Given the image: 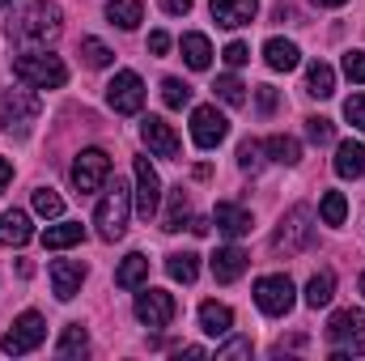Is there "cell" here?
I'll use <instances>...</instances> for the list:
<instances>
[{"label": "cell", "mask_w": 365, "mask_h": 361, "mask_svg": "<svg viewBox=\"0 0 365 361\" xmlns=\"http://www.w3.org/2000/svg\"><path fill=\"white\" fill-rule=\"evenodd\" d=\"M187 230H191V234H208V221H204V217H191Z\"/></svg>", "instance_id": "obj_48"}, {"label": "cell", "mask_w": 365, "mask_h": 361, "mask_svg": "<svg viewBox=\"0 0 365 361\" xmlns=\"http://www.w3.org/2000/svg\"><path fill=\"white\" fill-rule=\"evenodd\" d=\"M314 4H323V9H340L344 0H314Z\"/></svg>", "instance_id": "obj_50"}, {"label": "cell", "mask_w": 365, "mask_h": 361, "mask_svg": "<svg viewBox=\"0 0 365 361\" xmlns=\"http://www.w3.org/2000/svg\"><path fill=\"white\" fill-rule=\"evenodd\" d=\"M158 204H162V179L149 166V158H136V213L149 221L158 213Z\"/></svg>", "instance_id": "obj_14"}, {"label": "cell", "mask_w": 365, "mask_h": 361, "mask_svg": "<svg viewBox=\"0 0 365 361\" xmlns=\"http://www.w3.org/2000/svg\"><path fill=\"white\" fill-rule=\"evenodd\" d=\"M319 217H323L327 225H344V217H349V200H344V191H327V195L319 200Z\"/></svg>", "instance_id": "obj_33"}, {"label": "cell", "mask_w": 365, "mask_h": 361, "mask_svg": "<svg viewBox=\"0 0 365 361\" xmlns=\"http://www.w3.org/2000/svg\"><path fill=\"white\" fill-rule=\"evenodd\" d=\"M43 336H47V323H43V315H34V310H26L4 336H0V349L9 353V357H21V353H34L38 345H43Z\"/></svg>", "instance_id": "obj_7"}, {"label": "cell", "mask_w": 365, "mask_h": 361, "mask_svg": "<svg viewBox=\"0 0 365 361\" xmlns=\"http://www.w3.org/2000/svg\"><path fill=\"white\" fill-rule=\"evenodd\" d=\"M162 9L175 13V17H182V13H191V0H162Z\"/></svg>", "instance_id": "obj_46"}, {"label": "cell", "mask_w": 365, "mask_h": 361, "mask_svg": "<svg viewBox=\"0 0 365 361\" xmlns=\"http://www.w3.org/2000/svg\"><path fill=\"white\" fill-rule=\"evenodd\" d=\"M259 153H264L259 141H242V145H238V166H242V171H259V166H264Z\"/></svg>", "instance_id": "obj_40"}, {"label": "cell", "mask_w": 365, "mask_h": 361, "mask_svg": "<svg viewBox=\"0 0 365 361\" xmlns=\"http://www.w3.org/2000/svg\"><path fill=\"white\" fill-rule=\"evenodd\" d=\"M149 51H153V56H166V51H170V34H166V30H153V34H149Z\"/></svg>", "instance_id": "obj_45"}, {"label": "cell", "mask_w": 365, "mask_h": 361, "mask_svg": "<svg viewBox=\"0 0 365 361\" xmlns=\"http://www.w3.org/2000/svg\"><path fill=\"white\" fill-rule=\"evenodd\" d=\"M336 175L340 179H361L365 175V145L361 141H344L336 149Z\"/></svg>", "instance_id": "obj_21"}, {"label": "cell", "mask_w": 365, "mask_h": 361, "mask_svg": "<svg viewBox=\"0 0 365 361\" xmlns=\"http://www.w3.org/2000/svg\"><path fill=\"white\" fill-rule=\"evenodd\" d=\"M212 225H217L225 238H242V234H251V213H247L242 204H217Z\"/></svg>", "instance_id": "obj_19"}, {"label": "cell", "mask_w": 365, "mask_h": 361, "mask_svg": "<svg viewBox=\"0 0 365 361\" xmlns=\"http://www.w3.org/2000/svg\"><path fill=\"white\" fill-rule=\"evenodd\" d=\"M106 17H110V26H119V30H136L140 17H145V9H140V0H110V4H106Z\"/></svg>", "instance_id": "obj_25"}, {"label": "cell", "mask_w": 365, "mask_h": 361, "mask_svg": "<svg viewBox=\"0 0 365 361\" xmlns=\"http://www.w3.org/2000/svg\"><path fill=\"white\" fill-rule=\"evenodd\" d=\"M251 336H234V340H225L221 349H217V361H234V357H251Z\"/></svg>", "instance_id": "obj_39"}, {"label": "cell", "mask_w": 365, "mask_h": 361, "mask_svg": "<svg viewBox=\"0 0 365 361\" xmlns=\"http://www.w3.org/2000/svg\"><path fill=\"white\" fill-rule=\"evenodd\" d=\"M106 102L115 115H136L145 106V81L136 73H115V81L106 86Z\"/></svg>", "instance_id": "obj_10"}, {"label": "cell", "mask_w": 365, "mask_h": 361, "mask_svg": "<svg viewBox=\"0 0 365 361\" xmlns=\"http://www.w3.org/2000/svg\"><path fill=\"white\" fill-rule=\"evenodd\" d=\"M264 149L272 153V162H284V166H297L302 162V145L293 141V136H284V132H276L264 141Z\"/></svg>", "instance_id": "obj_29"}, {"label": "cell", "mask_w": 365, "mask_h": 361, "mask_svg": "<svg viewBox=\"0 0 365 361\" xmlns=\"http://www.w3.org/2000/svg\"><path fill=\"white\" fill-rule=\"evenodd\" d=\"M344 119H349L353 128H365V93H353V98L344 102Z\"/></svg>", "instance_id": "obj_42"}, {"label": "cell", "mask_w": 365, "mask_h": 361, "mask_svg": "<svg viewBox=\"0 0 365 361\" xmlns=\"http://www.w3.org/2000/svg\"><path fill=\"white\" fill-rule=\"evenodd\" d=\"M38 111H43V106H38L34 93H26V90H4L0 93V128H4V132H17V136H21V132L38 119Z\"/></svg>", "instance_id": "obj_6"}, {"label": "cell", "mask_w": 365, "mask_h": 361, "mask_svg": "<svg viewBox=\"0 0 365 361\" xmlns=\"http://www.w3.org/2000/svg\"><path fill=\"white\" fill-rule=\"evenodd\" d=\"M0 4H9V0H0Z\"/></svg>", "instance_id": "obj_52"}, {"label": "cell", "mask_w": 365, "mask_h": 361, "mask_svg": "<svg viewBox=\"0 0 365 361\" xmlns=\"http://www.w3.org/2000/svg\"><path fill=\"white\" fill-rule=\"evenodd\" d=\"M212 93H217L221 102H230V106H242V102H247V86H242L238 77H230V73H225V77H217Z\"/></svg>", "instance_id": "obj_35"}, {"label": "cell", "mask_w": 365, "mask_h": 361, "mask_svg": "<svg viewBox=\"0 0 365 361\" xmlns=\"http://www.w3.org/2000/svg\"><path fill=\"white\" fill-rule=\"evenodd\" d=\"M255 98H259V111H264V115H272V111H276V102H280L272 86H259V90H255Z\"/></svg>", "instance_id": "obj_44"}, {"label": "cell", "mask_w": 365, "mask_h": 361, "mask_svg": "<svg viewBox=\"0 0 365 361\" xmlns=\"http://www.w3.org/2000/svg\"><path fill=\"white\" fill-rule=\"evenodd\" d=\"M149 280V260L140 255V251H132L123 264H119V272H115V285L119 289H136V285H145Z\"/></svg>", "instance_id": "obj_24"}, {"label": "cell", "mask_w": 365, "mask_h": 361, "mask_svg": "<svg viewBox=\"0 0 365 361\" xmlns=\"http://www.w3.org/2000/svg\"><path fill=\"white\" fill-rule=\"evenodd\" d=\"M60 9L51 4V0H34L26 13H21V21H17V34L21 39H30V43H51L56 34H60Z\"/></svg>", "instance_id": "obj_5"}, {"label": "cell", "mask_w": 365, "mask_h": 361, "mask_svg": "<svg viewBox=\"0 0 365 361\" xmlns=\"http://www.w3.org/2000/svg\"><path fill=\"white\" fill-rule=\"evenodd\" d=\"M182 221H191V200H187V191H182V187H175V191H170V208H166L162 230H166V234H175V230H182Z\"/></svg>", "instance_id": "obj_30"}, {"label": "cell", "mask_w": 365, "mask_h": 361, "mask_svg": "<svg viewBox=\"0 0 365 361\" xmlns=\"http://www.w3.org/2000/svg\"><path fill=\"white\" fill-rule=\"evenodd\" d=\"M182 357H195V361H200V357H208V353H204L200 345H187V349H182Z\"/></svg>", "instance_id": "obj_49"}, {"label": "cell", "mask_w": 365, "mask_h": 361, "mask_svg": "<svg viewBox=\"0 0 365 361\" xmlns=\"http://www.w3.org/2000/svg\"><path fill=\"white\" fill-rule=\"evenodd\" d=\"M331 293H336V276L331 272H314L310 276V285H306V306H327L331 302Z\"/></svg>", "instance_id": "obj_31"}, {"label": "cell", "mask_w": 365, "mask_h": 361, "mask_svg": "<svg viewBox=\"0 0 365 361\" xmlns=\"http://www.w3.org/2000/svg\"><path fill=\"white\" fill-rule=\"evenodd\" d=\"M182 60L195 68V73H204L208 64H212V47H208V39L204 34H182Z\"/></svg>", "instance_id": "obj_26"}, {"label": "cell", "mask_w": 365, "mask_h": 361, "mask_svg": "<svg viewBox=\"0 0 365 361\" xmlns=\"http://www.w3.org/2000/svg\"><path fill=\"white\" fill-rule=\"evenodd\" d=\"M306 93H314V98H331V93H336V73H331V64L314 60V64L306 68Z\"/></svg>", "instance_id": "obj_27"}, {"label": "cell", "mask_w": 365, "mask_h": 361, "mask_svg": "<svg viewBox=\"0 0 365 361\" xmlns=\"http://www.w3.org/2000/svg\"><path fill=\"white\" fill-rule=\"evenodd\" d=\"M81 56H86L90 68H106V64L115 60V51H110L106 43H98V39H81Z\"/></svg>", "instance_id": "obj_36"}, {"label": "cell", "mask_w": 365, "mask_h": 361, "mask_svg": "<svg viewBox=\"0 0 365 361\" xmlns=\"http://www.w3.org/2000/svg\"><path fill=\"white\" fill-rule=\"evenodd\" d=\"M306 136H310L314 145H331L336 128H331V119H323V115H310V119H306Z\"/></svg>", "instance_id": "obj_38"}, {"label": "cell", "mask_w": 365, "mask_h": 361, "mask_svg": "<svg viewBox=\"0 0 365 361\" xmlns=\"http://www.w3.org/2000/svg\"><path fill=\"white\" fill-rule=\"evenodd\" d=\"M162 102H166L170 111H182V106L191 102V86L179 81V77H166V81H162Z\"/></svg>", "instance_id": "obj_34"}, {"label": "cell", "mask_w": 365, "mask_h": 361, "mask_svg": "<svg viewBox=\"0 0 365 361\" xmlns=\"http://www.w3.org/2000/svg\"><path fill=\"white\" fill-rule=\"evenodd\" d=\"M327 340L336 345V361L365 353V310H336L327 323Z\"/></svg>", "instance_id": "obj_4"}, {"label": "cell", "mask_w": 365, "mask_h": 361, "mask_svg": "<svg viewBox=\"0 0 365 361\" xmlns=\"http://www.w3.org/2000/svg\"><path fill=\"white\" fill-rule=\"evenodd\" d=\"M30 238H34V225H30V217L21 208L0 213V247H26Z\"/></svg>", "instance_id": "obj_17"}, {"label": "cell", "mask_w": 365, "mask_h": 361, "mask_svg": "<svg viewBox=\"0 0 365 361\" xmlns=\"http://www.w3.org/2000/svg\"><path fill=\"white\" fill-rule=\"evenodd\" d=\"M166 272H170V280L191 285V280H195V272H200V255H195V251H175V255L166 260Z\"/></svg>", "instance_id": "obj_32"}, {"label": "cell", "mask_w": 365, "mask_h": 361, "mask_svg": "<svg viewBox=\"0 0 365 361\" xmlns=\"http://www.w3.org/2000/svg\"><path fill=\"white\" fill-rule=\"evenodd\" d=\"M293 280L289 276H259L255 280V306L264 310V315H272V319H280V315H289L293 310Z\"/></svg>", "instance_id": "obj_8"}, {"label": "cell", "mask_w": 365, "mask_h": 361, "mask_svg": "<svg viewBox=\"0 0 365 361\" xmlns=\"http://www.w3.org/2000/svg\"><path fill=\"white\" fill-rule=\"evenodd\" d=\"M140 136H145V145H149L158 158H175V162H179L182 145H179V136H175V128H170L162 115H145V119H140Z\"/></svg>", "instance_id": "obj_13"}, {"label": "cell", "mask_w": 365, "mask_h": 361, "mask_svg": "<svg viewBox=\"0 0 365 361\" xmlns=\"http://www.w3.org/2000/svg\"><path fill=\"white\" fill-rule=\"evenodd\" d=\"M200 327H204L208 336H230V332H234V310H230L225 302H204V306H200Z\"/></svg>", "instance_id": "obj_20"}, {"label": "cell", "mask_w": 365, "mask_h": 361, "mask_svg": "<svg viewBox=\"0 0 365 361\" xmlns=\"http://www.w3.org/2000/svg\"><path fill=\"white\" fill-rule=\"evenodd\" d=\"M81 280H86V264H77V260H56L51 264V289H56L60 302H73L81 293Z\"/></svg>", "instance_id": "obj_16"}, {"label": "cell", "mask_w": 365, "mask_h": 361, "mask_svg": "<svg viewBox=\"0 0 365 361\" xmlns=\"http://www.w3.org/2000/svg\"><path fill=\"white\" fill-rule=\"evenodd\" d=\"M212 9V21L225 26V30H238V26H251L255 13H259V0H208Z\"/></svg>", "instance_id": "obj_15"}, {"label": "cell", "mask_w": 365, "mask_h": 361, "mask_svg": "<svg viewBox=\"0 0 365 361\" xmlns=\"http://www.w3.org/2000/svg\"><path fill=\"white\" fill-rule=\"evenodd\" d=\"M9 183H13V162H9V158H0V191H4Z\"/></svg>", "instance_id": "obj_47"}, {"label": "cell", "mask_w": 365, "mask_h": 361, "mask_svg": "<svg viewBox=\"0 0 365 361\" xmlns=\"http://www.w3.org/2000/svg\"><path fill=\"white\" fill-rule=\"evenodd\" d=\"M221 56H225V64H230V68H242V64L251 60V47H247V43H230Z\"/></svg>", "instance_id": "obj_43"}, {"label": "cell", "mask_w": 365, "mask_h": 361, "mask_svg": "<svg viewBox=\"0 0 365 361\" xmlns=\"http://www.w3.org/2000/svg\"><path fill=\"white\" fill-rule=\"evenodd\" d=\"M264 60H268V68H276V73H289V68H297L302 51H297V43H289V39H268V43H264Z\"/></svg>", "instance_id": "obj_22"}, {"label": "cell", "mask_w": 365, "mask_h": 361, "mask_svg": "<svg viewBox=\"0 0 365 361\" xmlns=\"http://www.w3.org/2000/svg\"><path fill=\"white\" fill-rule=\"evenodd\" d=\"M106 179H110V158L102 149H81L77 162H73V187L81 195H90L98 187H106Z\"/></svg>", "instance_id": "obj_9"}, {"label": "cell", "mask_w": 365, "mask_h": 361, "mask_svg": "<svg viewBox=\"0 0 365 361\" xmlns=\"http://www.w3.org/2000/svg\"><path fill=\"white\" fill-rule=\"evenodd\" d=\"M13 77L30 90H60L68 81V68L60 56H47V51H30V56H17L13 60Z\"/></svg>", "instance_id": "obj_1"}, {"label": "cell", "mask_w": 365, "mask_h": 361, "mask_svg": "<svg viewBox=\"0 0 365 361\" xmlns=\"http://www.w3.org/2000/svg\"><path fill=\"white\" fill-rule=\"evenodd\" d=\"M175 310H179V302H175V293H166V289H145V293L136 298V319H140L145 327H166V323L175 319Z\"/></svg>", "instance_id": "obj_12"}, {"label": "cell", "mask_w": 365, "mask_h": 361, "mask_svg": "<svg viewBox=\"0 0 365 361\" xmlns=\"http://www.w3.org/2000/svg\"><path fill=\"white\" fill-rule=\"evenodd\" d=\"M225 136H230V123H225V115L217 106H195L191 111V141L200 149H217Z\"/></svg>", "instance_id": "obj_11"}, {"label": "cell", "mask_w": 365, "mask_h": 361, "mask_svg": "<svg viewBox=\"0 0 365 361\" xmlns=\"http://www.w3.org/2000/svg\"><path fill=\"white\" fill-rule=\"evenodd\" d=\"M34 213H38V217H60V213H64V200H60L51 187H38V191H34Z\"/></svg>", "instance_id": "obj_37"}, {"label": "cell", "mask_w": 365, "mask_h": 361, "mask_svg": "<svg viewBox=\"0 0 365 361\" xmlns=\"http://www.w3.org/2000/svg\"><path fill=\"white\" fill-rule=\"evenodd\" d=\"M128 213H132V191L115 179V187H106V195H102V204H98V213H93L98 234H102L106 243L123 238V230H128Z\"/></svg>", "instance_id": "obj_3"}, {"label": "cell", "mask_w": 365, "mask_h": 361, "mask_svg": "<svg viewBox=\"0 0 365 361\" xmlns=\"http://www.w3.org/2000/svg\"><path fill=\"white\" fill-rule=\"evenodd\" d=\"M361 298H365V272H361Z\"/></svg>", "instance_id": "obj_51"}, {"label": "cell", "mask_w": 365, "mask_h": 361, "mask_svg": "<svg viewBox=\"0 0 365 361\" xmlns=\"http://www.w3.org/2000/svg\"><path fill=\"white\" fill-rule=\"evenodd\" d=\"M251 264V255L242 251V247H217V255H212V276L221 280V285H230V280H238L242 272Z\"/></svg>", "instance_id": "obj_18"}, {"label": "cell", "mask_w": 365, "mask_h": 361, "mask_svg": "<svg viewBox=\"0 0 365 361\" xmlns=\"http://www.w3.org/2000/svg\"><path fill=\"white\" fill-rule=\"evenodd\" d=\"M81 238H86V225L81 221H60V225H51L43 234V247L47 251H64V247H77Z\"/></svg>", "instance_id": "obj_23"}, {"label": "cell", "mask_w": 365, "mask_h": 361, "mask_svg": "<svg viewBox=\"0 0 365 361\" xmlns=\"http://www.w3.org/2000/svg\"><path fill=\"white\" fill-rule=\"evenodd\" d=\"M310 243H314V208H310V204H293V208L284 213L280 230H276L272 251L276 255H302Z\"/></svg>", "instance_id": "obj_2"}, {"label": "cell", "mask_w": 365, "mask_h": 361, "mask_svg": "<svg viewBox=\"0 0 365 361\" xmlns=\"http://www.w3.org/2000/svg\"><path fill=\"white\" fill-rule=\"evenodd\" d=\"M56 353H60V357H81V353H90V332H86L81 323H68L64 336H60V345H56Z\"/></svg>", "instance_id": "obj_28"}, {"label": "cell", "mask_w": 365, "mask_h": 361, "mask_svg": "<svg viewBox=\"0 0 365 361\" xmlns=\"http://www.w3.org/2000/svg\"><path fill=\"white\" fill-rule=\"evenodd\" d=\"M344 77L357 81V86H365V51H349V56H344Z\"/></svg>", "instance_id": "obj_41"}]
</instances>
